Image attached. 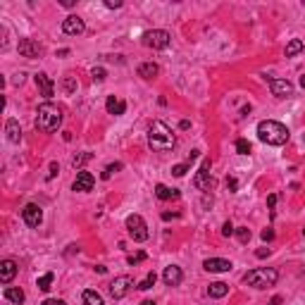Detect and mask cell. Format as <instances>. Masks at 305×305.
Returning <instances> with one entry per match:
<instances>
[{
    "label": "cell",
    "mask_w": 305,
    "mask_h": 305,
    "mask_svg": "<svg viewBox=\"0 0 305 305\" xmlns=\"http://www.w3.org/2000/svg\"><path fill=\"white\" fill-rule=\"evenodd\" d=\"M262 239H265V241H272V239H274V231H272V229H265V231H262Z\"/></svg>",
    "instance_id": "42"
},
{
    "label": "cell",
    "mask_w": 305,
    "mask_h": 305,
    "mask_svg": "<svg viewBox=\"0 0 305 305\" xmlns=\"http://www.w3.org/2000/svg\"><path fill=\"white\" fill-rule=\"evenodd\" d=\"M203 267H205L208 272H229V270H231V262H229V260H222V257H210V260L203 262Z\"/></svg>",
    "instance_id": "17"
},
{
    "label": "cell",
    "mask_w": 305,
    "mask_h": 305,
    "mask_svg": "<svg viewBox=\"0 0 305 305\" xmlns=\"http://www.w3.org/2000/svg\"><path fill=\"white\" fill-rule=\"evenodd\" d=\"M127 229H129V236H131L134 241H139V243L148 239V226H145L141 215H129V217H127Z\"/></svg>",
    "instance_id": "6"
},
{
    "label": "cell",
    "mask_w": 305,
    "mask_h": 305,
    "mask_svg": "<svg viewBox=\"0 0 305 305\" xmlns=\"http://www.w3.org/2000/svg\"><path fill=\"white\" fill-rule=\"evenodd\" d=\"M270 91L277 98H286V96L293 93V83L286 81V79H270Z\"/></svg>",
    "instance_id": "12"
},
{
    "label": "cell",
    "mask_w": 305,
    "mask_h": 305,
    "mask_svg": "<svg viewBox=\"0 0 305 305\" xmlns=\"http://www.w3.org/2000/svg\"><path fill=\"white\" fill-rule=\"evenodd\" d=\"M257 139L267 145H284L289 141V129L281 124V122H274V119H265L257 124Z\"/></svg>",
    "instance_id": "2"
},
{
    "label": "cell",
    "mask_w": 305,
    "mask_h": 305,
    "mask_svg": "<svg viewBox=\"0 0 305 305\" xmlns=\"http://www.w3.org/2000/svg\"><path fill=\"white\" fill-rule=\"evenodd\" d=\"M91 158H93V155H91V153H81V155H77V158H74V160H72V165H74V167H81L83 162H88V160H91Z\"/></svg>",
    "instance_id": "33"
},
{
    "label": "cell",
    "mask_w": 305,
    "mask_h": 305,
    "mask_svg": "<svg viewBox=\"0 0 305 305\" xmlns=\"http://www.w3.org/2000/svg\"><path fill=\"white\" fill-rule=\"evenodd\" d=\"M267 203H270V208H274V203H277V195H270V198H267Z\"/></svg>",
    "instance_id": "45"
},
{
    "label": "cell",
    "mask_w": 305,
    "mask_h": 305,
    "mask_svg": "<svg viewBox=\"0 0 305 305\" xmlns=\"http://www.w3.org/2000/svg\"><path fill=\"white\" fill-rule=\"evenodd\" d=\"M189 162H184V165H174L172 167V174H174V177H184V174H186V172H189Z\"/></svg>",
    "instance_id": "32"
},
{
    "label": "cell",
    "mask_w": 305,
    "mask_h": 305,
    "mask_svg": "<svg viewBox=\"0 0 305 305\" xmlns=\"http://www.w3.org/2000/svg\"><path fill=\"white\" fill-rule=\"evenodd\" d=\"M122 169V162H114V165H108V169L103 172V179H110L112 172H119Z\"/></svg>",
    "instance_id": "34"
},
{
    "label": "cell",
    "mask_w": 305,
    "mask_h": 305,
    "mask_svg": "<svg viewBox=\"0 0 305 305\" xmlns=\"http://www.w3.org/2000/svg\"><path fill=\"white\" fill-rule=\"evenodd\" d=\"M226 189H229V191H231V193H234V191H236V189H239V181H236V179H234V177H226Z\"/></svg>",
    "instance_id": "36"
},
{
    "label": "cell",
    "mask_w": 305,
    "mask_h": 305,
    "mask_svg": "<svg viewBox=\"0 0 305 305\" xmlns=\"http://www.w3.org/2000/svg\"><path fill=\"white\" fill-rule=\"evenodd\" d=\"M24 77H27L24 72H19V74H15V79H12V83H15V86H22V83H24Z\"/></svg>",
    "instance_id": "38"
},
{
    "label": "cell",
    "mask_w": 305,
    "mask_h": 305,
    "mask_svg": "<svg viewBox=\"0 0 305 305\" xmlns=\"http://www.w3.org/2000/svg\"><path fill=\"white\" fill-rule=\"evenodd\" d=\"M236 153H239V155H248L250 153V143L246 139H239L236 141Z\"/></svg>",
    "instance_id": "27"
},
{
    "label": "cell",
    "mask_w": 305,
    "mask_h": 305,
    "mask_svg": "<svg viewBox=\"0 0 305 305\" xmlns=\"http://www.w3.org/2000/svg\"><path fill=\"white\" fill-rule=\"evenodd\" d=\"M57 172H60V167H57V162H50V172H48V179H53Z\"/></svg>",
    "instance_id": "40"
},
{
    "label": "cell",
    "mask_w": 305,
    "mask_h": 305,
    "mask_svg": "<svg viewBox=\"0 0 305 305\" xmlns=\"http://www.w3.org/2000/svg\"><path fill=\"white\" fill-rule=\"evenodd\" d=\"M41 305H67L64 301H60V298H48V301H43Z\"/></svg>",
    "instance_id": "39"
},
{
    "label": "cell",
    "mask_w": 305,
    "mask_h": 305,
    "mask_svg": "<svg viewBox=\"0 0 305 305\" xmlns=\"http://www.w3.org/2000/svg\"><path fill=\"white\" fill-rule=\"evenodd\" d=\"M131 286H134V279L131 277H117L114 281L110 284V293H112V298L114 301H119V298H124L129 291H131Z\"/></svg>",
    "instance_id": "7"
},
{
    "label": "cell",
    "mask_w": 305,
    "mask_h": 305,
    "mask_svg": "<svg viewBox=\"0 0 305 305\" xmlns=\"http://www.w3.org/2000/svg\"><path fill=\"white\" fill-rule=\"evenodd\" d=\"M172 217H179V212H162V220H172Z\"/></svg>",
    "instance_id": "43"
},
{
    "label": "cell",
    "mask_w": 305,
    "mask_h": 305,
    "mask_svg": "<svg viewBox=\"0 0 305 305\" xmlns=\"http://www.w3.org/2000/svg\"><path fill=\"white\" fill-rule=\"evenodd\" d=\"M279 279L277 270H270V267H260V270H250L248 274L243 277V281L253 286V289H267V286H274Z\"/></svg>",
    "instance_id": "4"
},
{
    "label": "cell",
    "mask_w": 305,
    "mask_h": 305,
    "mask_svg": "<svg viewBox=\"0 0 305 305\" xmlns=\"http://www.w3.org/2000/svg\"><path fill=\"white\" fill-rule=\"evenodd\" d=\"M141 305H155V303H153V301H143Z\"/></svg>",
    "instance_id": "47"
},
{
    "label": "cell",
    "mask_w": 305,
    "mask_h": 305,
    "mask_svg": "<svg viewBox=\"0 0 305 305\" xmlns=\"http://www.w3.org/2000/svg\"><path fill=\"white\" fill-rule=\"evenodd\" d=\"M236 236H239L241 243H248L250 241V229L248 226H239V229H236Z\"/></svg>",
    "instance_id": "30"
},
{
    "label": "cell",
    "mask_w": 305,
    "mask_h": 305,
    "mask_svg": "<svg viewBox=\"0 0 305 305\" xmlns=\"http://www.w3.org/2000/svg\"><path fill=\"white\" fill-rule=\"evenodd\" d=\"M83 305H103V296L98 291L88 289V291H83Z\"/></svg>",
    "instance_id": "25"
},
{
    "label": "cell",
    "mask_w": 305,
    "mask_h": 305,
    "mask_svg": "<svg viewBox=\"0 0 305 305\" xmlns=\"http://www.w3.org/2000/svg\"><path fill=\"white\" fill-rule=\"evenodd\" d=\"M169 33H167L165 29H153V31H145L143 33V46H148V48H153V50H165L167 46H169Z\"/></svg>",
    "instance_id": "5"
},
{
    "label": "cell",
    "mask_w": 305,
    "mask_h": 305,
    "mask_svg": "<svg viewBox=\"0 0 305 305\" xmlns=\"http://www.w3.org/2000/svg\"><path fill=\"white\" fill-rule=\"evenodd\" d=\"M210 167H212V162H210V160H203V165H200V169H198V174H195V179H193L195 189H200V191H210V189H212Z\"/></svg>",
    "instance_id": "8"
},
{
    "label": "cell",
    "mask_w": 305,
    "mask_h": 305,
    "mask_svg": "<svg viewBox=\"0 0 305 305\" xmlns=\"http://www.w3.org/2000/svg\"><path fill=\"white\" fill-rule=\"evenodd\" d=\"M155 272H150V274H148V277L143 279V281H141L139 286H136V289H141V291H148V289H150V286H153V284H155Z\"/></svg>",
    "instance_id": "28"
},
{
    "label": "cell",
    "mask_w": 305,
    "mask_h": 305,
    "mask_svg": "<svg viewBox=\"0 0 305 305\" xmlns=\"http://www.w3.org/2000/svg\"><path fill=\"white\" fill-rule=\"evenodd\" d=\"M36 86L41 88V96H43V98H53L55 83H53V79H50L46 72H38V74H36Z\"/></svg>",
    "instance_id": "13"
},
{
    "label": "cell",
    "mask_w": 305,
    "mask_h": 305,
    "mask_svg": "<svg viewBox=\"0 0 305 305\" xmlns=\"http://www.w3.org/2000/svg\"><path fill=\"white\" fill-rule=\"evenodd\" d=\"M91 77H93V81H105V77H108V72H105L103 67H93V72H91Z\"/></svg>",
    "instance_id": "31"
},
{
    "label": "cell",
    "mask_w": 305,
    "mask_h": 305,
    "mask_svg": "<svg viewBox=\"0 0 305 305\" xmlns=\"http://www.w3.org/2000/svg\"><path fill=\"white\" fill-rule=\"evenodd\" d=\"M83 29H86V24H83L81 17H77V15H69L62 22V31L69 33V36H79V33H83Z\"/></svg>",
    "instance_id": "11"
},
{
    "label": "cell",
    "mask_w": 305,
    "mask_h": 305,
    "mask_svg": "<svg viewBox=\"0 0 305 305\" xmlns=\"http://www.w3.org/2000/svg\"><path fill=\"white\" fill-rule=\"evenodd\" d=\"M41 53H43V48H41L38 41H33V38H22L19 41V55L22 57L33 60V57H41Z\"/></svg>",
    "instance_id": "9"
},
{
    "label": "cell",
    "mask_w": 305,
    "mask_h": 305,
    "mask_svg": "<svg viewBox=\"0 0 305 305\" xmlns=\"http://www.w3.org/2000/svg\"><path fill=\"white\" fill-rule=\"evenodd\" d=\"M96 186V179H93V174L91 172H79L77 174V179H74V191H81V193H86V191H91Z\"/></svg>",
    "instance_id": "14"
},
{
    "label": "cell",
    "mask_w": 305,
    "mask_h": 305,
    "mask_svg": "<svg viewBox=\"0 0 305 305\" xmlns=\"http://www.w3.org/2000/svg\"><path fill=\"white\" fill-rule=\"evenodd\" d=\"M303 234H305V229H303Z\"/></svg>",
    "instance_id": "49"
},
{
    "label": "cell",
    "mask_w": 305,
    "mask_h": 305,
    "mask_svg": "<svg viewBox=\"0 0 305 305\" xmlns=\"http://www.w3.org/2000/svg\"><path fill=\"white\" fill-rule=\"evenodd\" d=\"M105 108H108V112H110V114L119 117V114H124V110H127V103H124L122 98H114V96H110V98H108V103H105Z\"/></svg>",
    "instance_id": "19"
},
{
    "label": "cell",
    "mask_w": 305,
    "mask_h": 305,
    "mask_svg": "<svg viewBox=\"0 0 305 305\" xmlns=\"http://www.w3.org/2000/svg\"><path fill=\"white\" fill-rule=\"evenodd\" d=\"M22 217H24V222L29 226H38V224L43 222V212H41V208L36 205V203H29L24 205V210H22Z\"/></svg>",
    "instance_id": "10"
},
{
    "label": "cell",
    "mask_w": 305,
    "mask_h": 305,
    "mask_svg": "<svg viewBox=\"0 0 305 305\" xmlns=\"http://www.w3.org/2000/svg\"><path fill=\"white\" fill-rule=\"evenodd\" d=\"M301 86H303V88H305V74H303V77H301Z\"/></svg>",
    "instance_id": "48"
},
{
    "label": "cell",
    "mask_w": 305,
    "mask_h": 305,
    "mask_svg": "<svg viewBox=\"0 0 305 305\" xmlns=\"http://www.w3.org/2000/svg\"><path fill=\"white\" fill-rule=\"evenodd\" d=\"M5 134H7V141H10V143H19V141H22L19 122H17V119H7V124H5Z\"/></svg>",
    "instance_id": "18"
},
{
    "label": "cell",
    "mask_w": 305,
    "mask_h": 305,
    "mask_svg": "<svg viewBox=\"0 0 305 305\" xmlns=\"http://www.w3.org/2000/svg\"><path fill=\"white\" fill-rule=\"evenodd\" d=\"M303 48H305V43L301 38H291L286 43V57H293V55H298V53H303Z\"/></svg>",
    "instance_id": "24"
},
{
    "label": "cell",
    "mask_w": 305,
    "mask_h": 305,
    "mask_svg": "<svg viewBox=\"0 0 305 305\" xmlns=\"http://www.w3.org/2000/svg\"><path fill=\"white\" fill-rule=\"evenodd\" d=\"M5 298L10 301V303H15V305H22L24 303V291L22 289H5Z\"/></svg>",
    "instance_id": "23"
},
{
    "label": "cell",
    "mask_w": 305,
    "mask_h": 305,
    "mask_svg": "<svg viewBox=\"0 0 305 305\" xmlns=\"http://www.w3.org/2000/svg\"><path fill=\"white\" fill-rule=\"evenodd\" d=\"M236 229H234V224L231 222H224V226H222V236H231Z\"/></svg>",
    "instance_id": "37"
},
{
    "label": "cell",
    "mask_w": 305,
    "mask_h": 305,
    "mask_svg": "<svg viewBox=\"0 0 305 305\" xmlns=\"http://www.w3.org/2000/svg\"><path fill=\"white\" fill-rule=\"evenodd\" d=\"M60 124H62V108H57L55 103H43L36 112V129L43 134H53Z\"/></svg>",
    "instance_id": "1"
},
{
    "label": "cell",
    "mask_w": 305,
    "mask_h": 305,
    "mask_svg": "<svg viewBox=\"0 0 305 305\" xmlns=\"http://www.w3.org/2000/svg\"><path fill=\"white\" fill-rule=\"evenodd\" d=\"M255 255H257V257H267V255H270V248H267V250H265V248H262V250H257Z\"/></svg>",
    "instance_id": "44"
},
{
    "label": "cell",
    "mask_w": 305,
    "mask_h": 305,
    "mask_svg": "<svg viewBox=\"0 0 305 305\" xmlns=\"http://www.w3.org/2000/svg\"><path fill=\"white\" fill-rule=\"evenodd\" d=\"M155 195H158L160 200H172V198H179V191H177V189H169L165 184H158V186H155Z\"/></svg>",
    "instance_id": "22"
},
{
    "label": "cell",
    "mask_w": 305,
    "mask_h": 305,
    "mask_svg": "<svg viewBox=\"0 0 305 305\" xmlns=\"http://www.w3.org/2000/svg\"><path fill=\"white\" fill-rule=\"evenodd\" d=\"M148 145L158 153H165V150H172L174 148V134L172 129L167 127L165 122H153L150 129H148Z\"/></svg>",
    "instance_id": "3"
},
{
    "label": "cell",
    "mask_w": 305,
    "mask_h": 305,
    "mask_svg": "<svg viewBox=\"0 0 305 305\" xmlns=\"http://www.w3.org/2000/svg\"><path fill=\"white\" fill-rule=\"evenodd\" d=\"M64 91H67V93H74V91H77V79H74L72 74H64Z\"/></svg>",
    "instance_id": "29"
},
{
    "label": "cell",
    "mask_w": 305,
    "mask_h": 305,
    "mask_svg": "<svg viewBox=\"0 0 305 305\" xmlns=\"http://www.w3.org/2000/svg\"><path fill=\"white\" fill-rule=\"evenodd\" d=\"M279 303H281V298H279V296H274V298H272V303H270V305H279Z\"/></svg>",
    "instance_id": "46"
},
{
    "label": "cell",
    "mask_w": 305,
    "mask_h": 305,
    "mask_svg": "<svg viewBox=\"0 0 305 305\" xmlns=\"http://www.w3.org/2000/svg\"><path fill=\"white\" fill-rule=\"evenodd\" d=\"M53 279H55V274H53V272L43 274V277L38 279V289H41V291H48V289L53 286Z\"/></svg>",
    "instance_id": "26"
},
{
    "label": "cell",
    "mask_w": 305,
    "mask_h": 305,
    "mask_svg": "<svg viewBox=\"0 0 305 305\" xmlns=\"http://www.w3.org/2000/svg\"><path fill=\"white\" fill-rule=\"evenodd\" d=\"M105 7H110V10H114V7H122V0H108V2H105Z\"/></svg>",
    "instance_id": "41"
},
{
    "label": "cell",
    "mask_w": 305,
    "mask_h": 305,
    "mask_svg": "<svg viewBox=\"0 0 305 305\" xmlns=\"http://www.w3.org/2000/svg\"><path fill=\"white\" fill-rule=\"evenodd\" d=\"M17 274V262L15 260H2L0 262V281L2 284H10Z\"/></svg>",
    "instance_id": "16"
},
{
    "label": "cell",
    "mask_w": 305,
    "mask_h": 305,
    "mask_svg": "<svg viewBox=\"0 0 305 305\" xmlns=\"http://www.w3.org/2000/svg\"><path fill=\"white\" fill-rule=\"evenodd\" d=\"M162 279H165L167 286H179L181 279H184V272H181V267L169 265V267H165V272H162Z\"/></svg>",
    "instance_id": "15"
},
{
    "label": "cell",
    "mask_w": 305,
    "mask_h": 305,
    "mask_svg": "<svg viewBox=\"0 0 305 305\" xmlns=\"http://www.w3.org/2000/svg\"><path fill=\"white\" fill-rule=\"evenodd\" d=\"M143 260H145V253H136V255H129V257H127L129 265H139V262H143Z\"/></svg>",
    "instance_id": "35"
},
{
    "label": "cell",
    "mask_w": 305,
    "mask_h": 305,
    "mask_svg": "<svg viewBox=\"0 0 305 305\" xmlns=\"http://www.w3.org/2000/svg\"><path fill=\"white\" fill-rule=\"evenodd\" d=\"M229 293V286L224 284V281H212L210 286H208V296L210 298H224Z\"/></svg>",
    "instance_id": "21"
},
{
    "label": "cell",
    "mask_w": 305,
    "mask_h": 305,
    "mask_svg": "<svg viewBox=\"0 0 305 305\" xmlns=\"http://www.w3.org/2000/svg\"><path fill=\"white\" fill-rule=\"evenodd\" d=\"M158 72H160V67H158L155 62H143V64H139V77L141 79H155Z\"/></svg>",
    "instance_id": "20"
}]
</instances>
